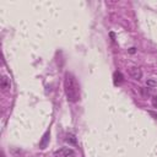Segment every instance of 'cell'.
<instances>
[{
	"label": "cell",
	"instance_id": "ba28073f",
	"mask_svg": "<svg viewBox=\"0 0 157 157\" xmlns=\"http://www.w3.org/2000/svg\"><path fill=\"white\" fill-rule=\"evenodd\" d=\"M146 83H147V86H148V87H156V86H157V82H156V81H153V80H147V82H146Z\"/></svg>",
	"mask_w": 157,
	"mask_h": 157
},
{
	"label": "cell",
	"instance_id": "8992f818",
	"mask_svg": "<svg viewBox=\"0 0 157 157\" xmlns=\"http://www.w3.org/2000/svg\"><path fill=\"white\" fill-rule=\"evenodd\" d=\"M49 136V131H47L44 135H43V139H42V141H40V144H39V146H40V148H45V146H47V142H48V137Z\"/></svg>",
	"mask_w": 157,
	"mask_h": 157
},
{
	"label": "cell",
	"instance_id": "277c9868",
	"mask_svg": "<svg viewBox=\"0 0 157 157\" xmlns=\"http://www.w3.org/2000/svg\"><path fill=\"white\" fill-rule=\"evenodd\" d=\"M0 86H1V88H2V91H4V92L9 91V90L11 88L10 78H9L7 76H2V77H1V80H0Z\"/></svg>",
	"mask_w": 157,
	"mask_h": 157
},
{
	"label": "cell",
	"instance_id": "3957f363",
	"mask_svg": "<svg viewBox=\"0 0 157 157\" xmlns=\"http://www.w3.org/2000/svg\"><path fill=\"white\" fill-rule=\"evenodd\" d=\"M129 74H130V76H131L134 80H141V77H142V71H141V69H140V67H136V66H131V67L129 69Z\"/></svg>",
	"mask_w": 157,
	"mask_h": 157
},
{
	"label": "cell",
	"instance_id": "52a82bcc",
	"mask_svg": "<svg viewBox=\"0 0 157 157\" xmlns=\"http://www.w3.org/2000/svg\"><path fill=\"white\" fill-rule=\"evenodd\" d=\"M65 140L69 142V144H72V145H76V137L72 135V134H67Z\"/></svg>",
	"mask_w": 157,
	"mask_h": 157
},
{
	"label": "cell",
	"instance_id": "7a4b0ae2",
	"mask_svg": "<svg viewBox=\"0 0 157 157\" xmlns=\"http://www.w3.org/2000/svg\"><path fill=\"white\" fill-rule=\"evenodd\" d=\"M76 153L70 147H61L56 151H54V157H75Z\"/></svg>",
	"mask_w": 157,
	"mask_h": 157
},
{
	"label": "cell",
	"instance_id": "9c48e42d",
	"mask_svg": "<svg viewBox=\"0 0 157 157\" xmlns=\"http://www.w3.org/2000/svg\"><path fill=\"white\" fill-rule=\"evenodd\" d=\"M152 104H153V107H157V96H155L152 98Z\"/></svg>",
	"mask_w": 157,
	"mask_h": 157
},
{
	"label": "cell",
	"instance_id": "6da1fadb",
	"mask_svg": "<svg viewBox=\"0 0 157 157\" xmlns=\"http://www.w3.org/2000/svg\"><path fill=\"white\" fill-rule=\"evenodd\" d=\"M64 91L69 102H77L81 97L80 93V85L76 77L71 72H65L64 76Z\"/></svg>",
	"mask_w": 157,
	"mask_h": 157
},
{
	"label": "cell",
	"instance_id": "5b68a950",
	"mask_svg": "<svg viewBox=\"0 0 157 157\" xmlns=\"http://www.w3.org/2000/svg\"><path fill=\"white\" fill-rule=\"evenodd\" d=\"M113 81H114L115 85L121 83V82L124 81V76H123V74H121L120 71H115V72L113 74Z\"/></svg>",
	"mask_w": 157,
	"mask_h": 157
},
{
	"label": "cell",
	"instance_id": "30bf717a",
	"mask_svg": "<svg viewBox=\"0 0 157 157\" xmlns=\"http://www.w3.org/2000/svg\"><path fill=\"white\" fill-rule=\"evenodd\" d=\"M129 52H130V53H135V48H130Z\"/></svg>",
	"mask_w": 157,
	"mask_h": 157
}]
</instances>
